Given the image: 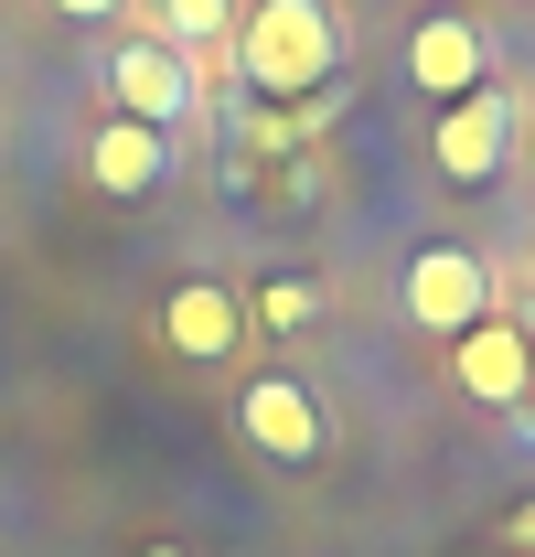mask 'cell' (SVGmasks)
<instances>
[{
  "mask_svg": "<svg viewBox=\"0 0 535 557\" xmlns=\"http://www.w3.org/2000/svg\"><path fill=\"white\" fill-rule=\"evenodd\" d=\"M450 386L471 408H525L535 397V333L503 322V311H482L471 333H450Z\"/></svg>",
  "mask_w": 535,
  "mask_h": 557,
  "instance_id": "cell-5",
  "label": "cell"
},
{
  "mask_svg": "<svg viewBox=\"0 0 535 557\" xmlns=\"http://www.w3.org/2000/svg\"><path fill=\"white\" fill-rule=\"evenodd\" d=\"M97 97H108V119H139V129H183L203 108V86L183 75V54L161 33H119L97 54Z\"/></svg>",
  "mask_w": 535,
  "mask_h": 557,
  "instance_id": "cell-2",
  "label": "cell"
},
{
  "mask_svg": "<svg viewBox=\"0 0 535 557\" xmlns=\"http://www.w3.org/2000/svg\"><path fill=\"white\" fill-rule=\"evenodd\" d=\"M86 183H97V194H119V205L161 194V183H172V129H139V119H97V139H86Z\"/></svg>",
  "mask_w": 535,
  "mask_h": 557,
  "instance_id": "cell-8",
  "label": "cell"
},
{
  "mask_svg": "<svg viewBox=\"0 0 535 557\" xmlns=\"http://www.w3.org/2000/svg\"><path fill=\"white\" fill-rule=\"evenodd\" d=\"M258 322H268V333H300V322H322V289H311V278H268V289H258Z\"/></svg>",
  "mask_w": 535,
  "mask_h": 557,
  "instance_id": "cell-11",
  "label": "cell"
},
{
  "mask_svg": "<svg viewBox=\"0 0 535 557\" xmlns=\"http://www.w3.org/2000/svg\"><path fill=\"white\" fill-rule=\"evenodd\" d=\"M514 129H525V108H514V86H471L439 108V129H428V161L450 172V183H503V161H514Z\"/></svg>",
  "mask_w": 535,
  "mask_h": 557,
  "instance_id": "cell-4",
  "label": "cell"
},
{
  "mask_svg": "<svg viewBox=\"0 0 535 557\" xmlns=\"http://www.w3.org/2000/svg\"><path fill=\"white\" fill-rule=\"evenodd\" d=\"M397 311L418 322V333H471L482 311H493V258L482 247H461V236H439V247H418L407 258V278H397Z\"/></svg>",
  "mask_w": 535,
  "mask_h": 557,
  "instance_id": "cell-3",
  "label": "cell"
},
{
  "mask_svg": "<svg viewBox=\"0 0 535 557\" xmlns=\"http://www.w3.org/2000/svg\"><path fill=\"white\" fill-rule=\"evenodd\" d=\"M172 54H236V0H139Z\"/></svg>",
  "mask_w": 535,
  "mask_h": 557,
  "instance_id": "cell-10",
  "label": "cell"
},
{
  "mask_svg": "<svg viewBox=\"0 0 535 557\" xmlns=\"http://www.w3.org/2000/svg\"><path fill=\"white\" fill-rule=\"evenodd\" d=\"M236 75L258 97H322L343 75L333 0H258V11H236Z\"/></svg>",
  "mask_w": 535,
  "mask_h": 557,
  "instance_id": "cell-1",
  "label": "cell"
},
{
  "mask_svg": "<svg viewBox=\"0 0 535 557\" xmlns=\"http://www.w3.org/2000/svg\"><path fill=\"white\" fill-rule=\"evenodd\" d=\"M503 536H514V547H535V504H514V515H503Z\"/></svg>",
  "mask_w": 535,
  "mask_h": 557,
  "instance_id": "cell-13",
  "label": "cell"
},
{
  "mask_svg": "<svg viewBox=\"0 0 535 557\" xmlns=\"http://www.w3.org/2000/svg\"><path fill=\"white\" fill-rule=\"evenodd\" d=\"M161 344L183 354V364H225V354L247 344V311H236V289H214V278H183V289L161 300Z\"/></svg>",
  "mask_w": 535,
  "mask_h": 557,
  "instance_id": "cell-9",
  "label": "cell"
},
{
  "mask_svg": "<svg viewBox=\"0 0 535 557\" xmlns=\"http://www.w3.org/2000/svg\"><path fill=\"white\" fill-rule=\"evenodd\" d=\"M407 75L450 108V97H471L482 75H493V44H482V22H461V11H418V33H407Z\"/></svg>",
  "mask_w": 535,
  "mask_h": 557,
  "instance_id": "cell-7",
  "label": "cell"
},
{
  "mask_svg": "<svg viewBox=\"0 0 535 557\" xmlns=\"http://www.w3.org/2000/svg\"><path fill=\"white\" fill-rule=\"evenodd\" d=\"M54 11H65V22H119L129 0H54Z\"/></svg>",
  "mask_w": 535,
  "mask_h": 557,
  "instance_id": "cell-12",
  "label": "cell"
},
{
  "mask_svg": "<svg viewBox=\"0 0 535 557\" xmlns=\"http://www.w3.org/2000/svg\"><path fill=\"white\" fill-rule=\"evenodd\" d=\"M236 429H247V450H268V461H322V397L289 364H268V375L236 386Z\"/></svg>",
  "mask_w": 535,
  "mask_h": 557,
  "instance_id": "cell-6",
  "label": "cell"
}]
</instances>
